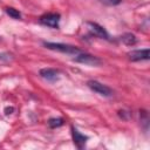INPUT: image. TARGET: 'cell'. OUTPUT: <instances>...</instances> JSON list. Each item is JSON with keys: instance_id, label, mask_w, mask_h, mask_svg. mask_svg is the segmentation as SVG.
Returning <instances> with one entry per match:
<instances>
[{"instance_id": "7", "label": "cell", "mask_w": 150, "mask_h": 150, "mask_svg": "<svg viewBox=\"0 0 150 150\" xmlns=\"http://www.w3.org/2000/svg\"><path fill=\"white\" fill-rule=\"evenodd\" d=\"M71 136H73V141H74V144L79 148V149H82L84 145H86V142L88 139L87 136H84L83 134H81L77 129H75L74 127L71 128Z\"/></svg>"}, {"instance_id": "6", "label": "cell", "mask_w": 150, "mask_h": 150, "mask_svg": "<svg viewBox=\"0 0 150 150\" xmlns=\"http://www.w3.org/2000/svg\"><path fill=\"white\" fill-rule=\"evenodd\" d=\"M128 57H129L131 61H142V60H148V59H149V48L131 50V52H129V53H128Z\"/></svg>"}, {"instance_id": "1", "label": "cell", "mask_w": 150, "mask_h": 150, "mask_svg": "<svg viewBox=\"0 0 150 150\" xmlns=\"http://www.w3.org/2000/svg\"><path fill=\"white\" fill-rule=\"evenodd\" d=\"M45 47L52 50H57L61 53H66V54H70V55H76L79 53H81V50L74 46H69V45H64V43H59V42H43Z\"/></svg>"}, {"instance_id": "2", "label": "cell", "mask_w": 150, "mask_h": 150, "mask_svg": "<svg viewBox=\"0 0 150 150\" xmlns=\"http://www.w3.org/2000/svg\"><path fill=\"white\" fill-rule=\"evenodd\" d=\"M87 84H88V87H89L93 91H95V93H97V94H100V95H102V96L109 97V96L112 95V90H111L108 86H105V84H103V83H101V82H98V81L91 80V81H88Z\"/></svg>"}, {"instance_id": "10", "label": "cell", "mask_w": 150, "mask_h": 150, "mask_svg": "<svg viewBox=\"0 0 150 150\" xmlns=\"http://www.w3.org/2000/svg\"><path fill=\"white\" fill-rule=\"evenodd\" d=\"M6 13H7L9 16H12L13 19H20V18H21L20 12H19L18 9L13 8V7H7V8H6Z\"/></svg>"}, {"instance_id": "4", "label": "cell", "mask_w": 150, "mask_h": 150, "mask_svg": "<svg viewBox=\"0 0 150 150\" xmlns=\"http://www.w3.org/2000/svg\"><path fill=\"white\" fill-rule=\"evenodd\" d=\"M40 22L47 27H52V28H57L59 27V22H60V14L57 13H47L43 14L40 18Z\"/></svg>"}, {"instance_id": "5", "label": "cell", "mask_w": 150, "mask_h": 150, "mask_svg": "<svg viewBox=\"0 0 150 150\" xmlns=\"http://www.w3.org/2000/svg\"><path fill=\"white\" fill-rule=\"evenodd\" d=\"M74 60L76 62H81V63H84V64H89V66H97L101 63V60L97 59L96 56H93V55H89V54H86V53H79L75 55Z\"/></svg>"}, {"instance_id": "3", "label": "cell", "mask_w": 150, "mask_h": 150, "mask_svg": "<svg viewBox=\"0 0 150 150\" xmlns=\"http://www.w3.org/2000/svg\"><path fill=\"white\" fill-rule=\"evenodd\" d=\"M86 26H87V29H88V32L90 34H93V35H95V36H97L100 39H105V40L109 39V35H108L107 30L102 26L97 25L96 22L88 21V22H86Z\"/></svg>"}, {"instance_id": "8", "label": "cell", "mask_w": 150, "mask_h": 150, "mask_svg": "<svg viewBox=\"0 0 150 150\" xmlns=\"http://www.w3.org/2000/svg\"><path fill=\"white\" fill-rule=\"evenodd\" d=\"M40 75L47 80V81H50V82H54L59 79V71L56 69H53V68H43L40 70Z\"/></svg>"}, {"instance_id": "12", "label": "cell", "mask_w": 150, "mask_h": 150, "mask_svg": "<svg viewBox=\"0 0 150 150\" xmlns=\"http://www.w3.org/2000/svg\"><path fill=\"white\" fill-rule=\"evenodd\" d=\"M101 4L107 5V6H116L118 4H121L122 0H98Z\"/></svg>"}, {"instance_id": "9", "label": "cell", "mask_w": 150, "mask_h": 150, "mask_svg": "<svg viewBox=\"0 0 150 150\" xmlns=\"http://www.w3.org/2000/svg\"><path fill=\"white\" fill-rule=\"evenodd\" d=\"M121 40L128 46H132V45L136 43V36L134 34H131V33H127L123 36H121Z\"/></svg>"}, {"instance_id": "13", "label": "cell", "mask_w": 150, "mask_h": 150, "mask_svg": "<svg viewBox=\"0 0 150 150\" xmlns=\"http://www.w3.org/2000/svg\"><path fill=\"white\" fill-rule=\"evenodd\" d=\"M5 111H6V114L8 115V114H11V111H13V108H6Z\"/></svg>"}, {"instance_id": "11", "label": "cell", "mask_w": 150, "mask_h": 150, "mask_svg": "<svg viewBox=\"0 0 150 150\" xmlns=\"http://www.w3.org/2000/svg\"><path fill=\"white\" fill-rule=\"evenodd\" d=\"M62 124H63V120L60 118V117H57V118H50V120L48 121V125H49L50 128H59V127H61Z\"/></svg>"}]
</instances>
